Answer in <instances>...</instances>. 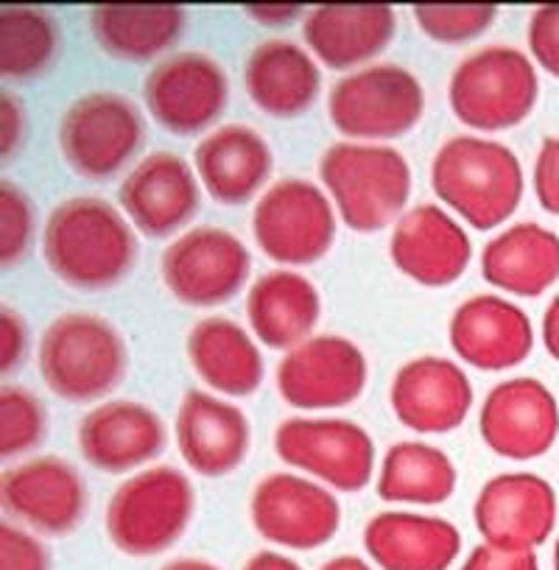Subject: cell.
<instances>
[{"instance_id":"6da1fadb","label":"cell","mask_w":559,"mask_h":570,"mask_svg":"<svg viewBox=\"0 0 559 570\" xmlns=\"http://www.w3.org/2000/svg\"><path fill=\"white\" fill-rule=\"evenodd\" d=\"M42 257L53 277L76 292H107L131 272L135 227L101 196H73L48 213Z\"/></svg>"},{"instance_id":"7a4b0ae2","label":"cell","mask_w":559,"mask_h":570,"mask_svg":"<svg viewBox=\"0 0 559 570\" xmlns=\"http://www.w3.org/2000/svg\"><path fill=\"white\" fill-rule=\"evenodd\" d=\"M431 188L473 229L501 227L523 199L518 155L481 135L448 137L431 160Z\"/></svg>"},{"instance_id":"3957f363","label":"cell","mask_w":559,"mask_h":570,"mask_svg":"<svg viewBox=\"0 0 559 570\" xmlns=\"http://www.w3.org/2000/svg\"><path fill=\"white\" fill-rule=\"evenodd\" d=\"M37 364L48 392L59 400L96 403L126 381L129 347L109 320L73 311L42 331Z\"/></svg>"},{"instance_id":"277c9868","label":"cell","mask_w":559,"mask_h":570,"mask_svg":"<svg viewBox=\"0 0 559 570\" xmlns=\"http://www.w3.org/2000/svg\"><path fill=\"white\" fill-rule=\"evenodd\" d=\"M320 179L336 216L364 235L398 222L411 196L409 160L381 142H333L320 157Z\"/></svg>"},{"instance_id":"5b68a950","label":"cell","mask_w":559,"mask_h":570,"mask_svg":"<svg viewBox=\"0 0 559 570\" xmlns=\"http://www.w3.org/2000/svg\"><path fill=\"white\" fill-rule=\"evenodd\" d=\"M196 490L183 470L155 464L129 475L107 503V537L126 557H157L188 531Z\"/></svg>"},{"instance_id":"8992f818","label":"cell","mask_w":559,"mask_h":570,"mask_svg":"<svg viewBox=\"0 0 559 570\" xmlns=\"http://www.w3.org/2000/svg\"><path fill=\"white\" fill-rule=\"evenodd\" d=\"M423 81L394 62H372L353 70L327 92V118L333 129L355 142L409 135L423 120Z\"/></svg>"},{"instance_id":"52a82bcc","label":"cell","mask_w":559,"mask_h":570,"mask_svg":"<svg viewBox=\"0 0 559 570\" xmlns=\"http://www.w3.org/2000/svg\"><path fill=\"white\" fill-rule=\"evenodd\" d=\"M531 59L512 46H487L468 53L448 81V104L459 124L475 131L514 129L537 104Z\"/></svg>"},{"instance_id":"ba28073f","label":"cell","mask_w":559,"mask_h":570,"mask_svg":"<svg viewBox=\"0 0 559 570\" xmlns=\"http://www.w3.org/2000/svg\"><path fill=\"white\" fill-rule=\"evenodd\" d=\"M146 140V120L129 96L92 90L70 101L57 126V142L70 171L90 183L115 177Z\"/></svg>"},{"instance_id":"9c48e42d","label":"cell","mask_w":559,"mask_h":570,"mask_svg":"<svg viewBox=\"0 0 559 570\" xmlns=\"http://www.w3.org/2000/svg\"><path fill=\"white\" fill-rule=\"evenodd\" d=\"M252 238L257 249L280 266H311L333 249L336 207L311 179H280L257 196Z\"/></svg>"},{"instance_id":"30bf717a","label":"cell","mask_w":559,"mask_h":570,"mask_svg":"<svg viewBox=\"0 0 559 570\" xmlns=\"http://www.w3.org/2000/svg\"><path fill=\"white\" fill-rule=\"evenodd\" d=\"M274 453L339 492H361L375 475V442L344 416H288L274 428Z\"/></svg>"},{"instance_id":"8fae6325","label":"cell","mask_w":559,"mask_h":570,"mask_svg":"<svg viewBox=\"0 0 559 570\" xmlns=\"http://www.w3.org/2000/svg\"><path fill=\"white\" fill-rule=\"evenodd\" d=\"M252 255L238 235L224 227H194L177 235L160 257L168 294L188 308H218L244 292Z\"/></svg>"},{"instance_id":"7c38bea8","label":"cell","mask_w":559,"mask_h":570,"mask_svg":"<svg viewBox=\"0 0 559 570\" xmlns=\"http://www.w3.org/2000/svg\"><path fill=\"white\" fill-rule=\"evenodd\" d=\"M144 101L163 131L190 137L207 131L229 101L227 70L202 51L163 57L144 81Z\"/></svg>"},{"instance_id":"4fadbf2b","label":"cell","mask_w":559,"mask_h":570,"mask_svg":"<svg viewBox=\"0 0 559 570\" xmlns=\"http://www.w3.org/2000/svg\"><path fill=\"white\" fill-rule=\"evenodd\" d=\"M370 381L364 350L336 333L305 338L277 364V394L300 411H336L355 403Z\"/></svg>"},{"instance_id":"5bb4252c","label":"cell","mask_w":559,"mask_h":570,"mask_svg":"<svg viewBox=\"0 0 559 570\" xmlns=\"http://www.w3.org/2000/svg\"><path fill=\"white\" fill-rule=\"evenodd\" d=\"M249 518L257 534L272 546L316 551L336 537L342 507L320 481L297 473H268L252 490Z\"/></svg>"},{"instance_id":"9a60e30c","label":"cell","mask_w":559,"mask_h":570,"mask_svg":"<svg viewBox=\"0 0 559 570\" xmlns=\"http://www.w3.org/2000/svg\"><path fill=\"white\" fill-rule=\"evenodd\" d=\"M118 202L131 227L146 238H168L199 213L196 168L174 151H151L124 177Z\"/></svg>"},{"instance_id":"2e32d148","label":"cell","mask_w":559,"mask_h":570,"mask_svg":"<svg viewBox=\"0 0 559 570\" xmlns=\"http://www.w3.org/2000/svg\"><path fill=\"white\" fill-rule=\"evenodd\" d=\"M0 503L37 534L68 537L87 514V484L65 459L35 456L3 473Z\"/></svg>"},{"instance_id":"e0dca14e","label":"cell","mask_w":559,"mask_h":570,"mask_svg":"<svg viewBox=\"0 0 559 570\" xmlns=\"http://www.w3.org/2000/svg\"><path fill=\"white\" fill-rule=\"evenodd\" d=\"M479 431L498 456L512 462L540 459L559 434V405L535 377H509L487 392Z\"/></svg>"},{"instance_id":"ac0fdd59","label":"cell","mask_w":559,"mask_h":570,"mask_svg":"<svg viewBox=\"0 0 559 570\" xmlns=\"http://www.w3.org/2000/svg\"><path fill=\"white\" fill-rule=\"evenodd\" d=\"M389 403L414 434H451L473 409V383L457 361L420 355L394 372Z\"/></svg>"},{"instance_id":"d6986e66","label":"cell","mask_w":559,"mask_h":570,"mask_svg":"<svg viewBox=\"0 0 559 570\" xmlns=\"http://www.w3.org/2000/svg\"><path fill=\"white\" fill-rule=\"evenodd\" d=\"M389 257L416 285L448 288L468 272L473 240L445 207L416 205L394 222Z\"/></svg>"},{"instance_id":"ffe728a7","label":"cell","mask_w":559,"mask_h":570,"mask_svg":"<svg viewBox=\"0 0 559 570\" xmlns=\"http://www.w3.org/2000/svg\"><path fill=\"white\" fill-rule=\"evenodd\" d=\"M76 442L90 468L124 475L155 462L166 451L168 431L151 405L137 400H107L81 416Z\"/></svg>"},{"instance_id":"44dd1931","label":"cell","mask_w":559,"mask_h":570,"mask_svg":"<svg viewBox=\"0 0 559 570\" xmlns=\"http://www.w3.org/2000/svg\"><path fill=\"white\" fill-rule=\"evenodd\" d=\"M557 520V495L535 473H503L481 487L473 503V523L487 546L531 551L548 540Z\"/></svg>"},{"instance_id":"7402d4cb","label":"cell","mask_w":559,"mask_h":570,"mask_svg":"<svg viewBox=\"0 0 559 570\" xmlns=\"http://www.w3.org/2000/svg\"><path fill=\"white\" fill-rule=\"evenodd\" d=\"M451 350L468 366L503 372L523 364L535 347V331L523 308L496 294H475L459 303L448 322Z\"/></svg>"},{"instance_id":"603a6c76","label":"cell","mask_w":559,"mask_h":570,"mask_svg":"<svg viewBox=\"0 0 559 570\" xmlns=\"http://www.w3.org/2000/svg\"><path fill=\"white\" fill-rule=\"evenodd\" d=\"M179 456L205 479H222L238 470L249 453L252 428L235 403L202 389L183 394L174 422Z\"/></svg>"},{"instance_id":"cb8c5ba5","label":"cell","mask_w":559,"mask_h":570,"mask_svg":"<svg viewBox=\"0 0 559 570\" xmlns=\"http://www.w3.org/2000/svg\"><path fill=\"white\" fill-rule=\"evenodd\" d=\"M398 35V12L386 3H325L303 20L305 48L331 70L366 68Z\"/></svg>"},{"instance_id":"d4e9b609","label":"cell","mask_w":559,"mask_h":570,"mask_svg":"<svg viewBox=\"0 0 559 570\" xmlns=\"http://www.w3.org/2000/svg\"><path fill=\"white\" fill-rule=\"evenodd\" d=\"M202 190L218 205H246L263 194L274 168L266 137L246 124H224L207 131L194 151Z\"/></svg>"},{"instance_id":"484cf974","label":"cell","mask_w":559,"mask_h":570,"mask_svg":"<svg viewBox=\"0 0 559 570\" xmlns=\"http://www.w3.org/2000/svg\"><path fill=\"white\" fill-rule=\"evenodd\" d=\"M249 101L272 118H300L322 92V68L308 48L272 37L249 51L244 62Z\"/></svg>"},{"instance_id":"4316f807","label":"cell","mask_w":559,"mask_h":570,"mask_svg":"<svg viewBox=\"0 0 559 570\" xmlns=\"http://www.w3.org/2000/svg\"><path fill=\"white\" fill-rule=\"evenodd\" d=\"M361 540L381 570H448L462 548V531L445 518L389 509L364 525Z\"/></svg>"},{"instance_id":"83f0119b","label":"cell","mask_w":559,"mask_h":570,"mask_svg":"<svg viewBox=\"0 0 559 570\" xmlns=\"http://www.w3.org/2000/svg\"><path fill=\"white\" fill-rule=\"evenodd\" d=\"M322 320L316 285L294 268H272L246 292V322L263 347L294 350L314 336Z\"/></svg>"},{"instance_id":"f1b7e54d","label":"cell","mask_w":559,"mask_h":570,"mask_svg":"<svg viewBox=\"0 0 559 570\" xmlns=\"http://www.w3.org/2000/svg\"><path fill=\"white\" fill-rule=\"evenodd\" d=\"M188 358L205 386L224 397H249L266 377L252 331L227 316H205L190 327Z\"/></svg>"},{"instance_id":"f546056e","label":"cell","mask_w":559,"mask_h":570,"mask_svg":"<svg viewBox=\"0 0 559 570\" xmlns=\"http://www.w3.org/2000/svg\"><path fill=\"white\" fill-rule=\"evenodd\" d=\"M188 26L185 7L146 3H104L90 9V35L96 46L118 62H160Z\"/></svg>"},{"instance_id":"4dcf8cb0","label":"cell","mask_w":559,"mask_h":570,"mask_svg":"<svg viewBox=\"0 0 559 570\" xmlns=\"http://www.w3.org/2000/svg\"><path fill=\"white\" fill-rule=\"evenodd\" d=\"M481 277L507 294L540 297L559 279V235L535 222L492 235L481 249Z\"/></svg>"},{"instance_id":"1f68e13d","label":"cell","mask_w":559,"mask_h":570,"mask_svg":"<svg viewBox=\"0 0 559 570\" xmlns=\"http://www.w3.org/2000/svg\"><path fill=\"white\" fill-rule=\"evenodd\" d=\"M457 468L442 448L420 440H403L383 453L375 492L386 503L437 507L457 492Z\"/></svg>"},{"instance_id":"d6a6232c","label":"cell","mask_w":559,"mask_h":570,"mask_svg":"<svg viewBox=\"0 0 559 570\" xmlns=\"http://www.w3.org/2000/svg\"><path fill=\"white\" fill-rule=\"evenodd\" d=\"M62 29L42 7L0 9V76L7 81H35L51 70L59 57Z\"/></svg>"},{"instance_id":"836d02e7","label":"cell","mask_w":559,"mask_h":570,"mask_svg":"<svg viewBox=\"0 0 559 570\" xmlns=\"http://www.w3.org/2000/svg\"><path fill=\"white\" fill-rule=\"evenodd\" d=\"M46 405L23 386L0 389V456L18 459L46 440Z\"/></svg>"},{"instance_id":"e575fe53","label":"cell","mask_w":559,"mask_h":570,"mask_svg":"<svg viewBox=\"0 0 559 570\" xmlns=\"http://www.w3.org/2000/svg\"><path fill=\"white\" fill-rule=\"evenodd\" d=\"M414 20L429 40L442 46H462L484 35L498 18L490 3H416Z\"/></svg>"},{"instance_id":"d590c367","label":"cell","mask_w":559,"mask_h":570,"mask_svg":"<svg viewBox=\"0 0 559 570\" xmlns=\"http://www.w3.org/2000/svg\"><path fill=\"white\" fill-rule=\"evenodd\" d=\"M37 210L20 185L0 183V263L3 268L18 266L35 244Z\"/></svg>"},{"instance_id":"8d00e7d4","label":"cell","mask_w":559,"mask_h":570,"mask_svg":"<svg viewBox=\"0 0 559 570\" xmlns=\"http://www.w3.org/2000/svg\"><path fill=\"white\" fill-rule=\"evenodd\" d=\"M53 559L46 542L20 525H0V570H51Z\"/></svg>"},{"instance_id":"74e56055","label":"cell","mask_w":559,"mask_h":570,"mask_svg":"<svg viewBox=\"0 0 559 570\" xmlns=\"http://www.w3.org/2000/svg\"><path fill=\"white\" fill-rule=\"evenodd\" d=\"M529 51L542 70L559 79V3L535 9L529 20Z\"/></svg>"},{"instance_id":"f35d334b","label":"cell","mask_w":559,"mask_h":570,"mask_svg":"<svg viewBox=\"0 0 559 570\" xmlns=\"http://www.w3.org/2000/svg\"><path fill=\"white\" fill-rule=\"evenodd\" d=\"M535 194L546 213L559 216V137L542 140L535 160Z\"/></svg>"},{"instance_id":"ab89813d","label":"cell","mask_w":559,"mask_h":570,"mask_svg":"<svg viewBox=\"0 0 559 570\" xmlns=\"http://www.w3.org/2000/svg\"><path fill=\"white\" fill-rule=\"evenodd\" d=\"M29 353V327L14 308L0 311V370H18Z\"/></svg>"},{"instance_id":"60d3db41","label":"cell","mask_w":559,"mask_h":570,"mask_svg":"<svg viewBox=\"0 0 559 570\" xmlns=\"http://www.w3.org/2000/svg\"><path fill=\"white\" fill-rule=\"evenodd\" d=\"M459 570H540L535 551H503L496 546H479L470 551Z\"/></svg>"},{"instance_id":"b9f144b4","label":"cell","mask_w":559,"mask_h":570,"mask_svg":"<svg viewBox=\"0 0 559 570\" xmlns=\"http://www.w3.org/2000/svg\"><path fill=\"white\" fill-rule=\"evenodd\" d=\"M23 131H26V118L18 98L3 92V96H0V155L3 157L14 155L20 140H23Z\"/></svg>"},{"instance_id":"7bdbcfd3","label":"cell","mask_w":559,"mask_h":570,"mask_svg":"<svg viewBox=\"0 0 559 570\" xmlns=\"http://www.w3.org/2000/svg\"><path fill=\"white\" fill-rule=\"evenodd\" d=\"M305 7L300 3H257V7H244V14L255 23L277 29V26H288L294 20L303 18Z\"/></svg>"},{"instance_id":"ee69618b","label":"cell","mask_w":559,"mask_h":570,"mask_svg":"<svg viewBox=\"0 0 559 570\" xmlns=\"http://www.w3.org/2000/svg\"><path fill=\"white\" fill-rule=\"evenodd\" d=\"M241 570H303V568H300L292 557H286V553L257 551L246 559Z\"/></svg>"},{"instance_id":"f6af8a7d","label":"cell","mask_w":559,"mask_h":570,"mask_svg":"<svg viewBox=\"0 0 559 570\" xmlns=\"http://www.w3.org/2000/svg\"><path fill=\"white\" fill-rule=\"evenodd\" d=\"M542 342H546L548 355L559 361V294L542 316Z\"/></svg>"},{"instance_id":"bcb514c9","label":"cell","mask_w":559,"mask_h":570,"mask_svg":"<svg viewBox=\"0 0 559 570\" xmlns=\"http://www.w3.org/2000/svg\"><path fill=\"white\" fill-rule=\"evenodd\" d=\"M320 570H375L370 562H364L361 557H353V553H342V557H333L322 564Z\"/></svg>"},{"instance_id":"7dc6e473","label":"cell","mask_w":559,"mask_h":570,"mask_svg":"<svg viewBox=\"0 0 559 570\" xmlns=\"http://www.w3.org/2000/svg\"><path fill=\"white\" fill-rule=\"evenodd\" d=\"M160 570H222V568L199 557H179V559H171L168 564H163Z\"/></svg>"},{"instance_id":"c3c4849f","label":"cell","mask_w":559,"mask_h":570,"mask_svg":"<svg viewBox=\"0 0 559 570\" xmlns=\"http://www.w3.org/2000/svg\"><path fill=\"white\" fill-rule=\"evenodd\" d=\"M553 570H559V540H557V548H553Z\"/></svg>"}]
</instances>
